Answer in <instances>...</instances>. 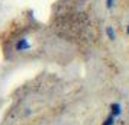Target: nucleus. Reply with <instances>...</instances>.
<instances>
[{
    "mask_svg": "<svg viewBox=\"0 0 129 125\" xmlns=\"http://www.w3.org/2000/svg\"><path fill=\"white\" fill-rule=\"evenodd\" d=\"M110 109H112V115H113L115 118L120 116V113H122V106H120L119 103H113L110 106Z\"/></svg>",
    "mask_w": 129,
    "mask_h": 125,
    "instance_id": "1",
    "label": "nucleus"
},
{
    "mask_svg": "<svg viewBox=\"0 0 129 125\" xmlns=\"http://www.w3.org/2000/svg\"><path fill=\"white\" fill-rule=\"evenodd\" d=\"M106 34H107V36H109V39H110V41H115V38H116V36H115L113 28H110V26H109V28L106 29Z\"/></svg>",
    "mask_w": 129,
    "mask_h": 125,
    "instance_id": "2",
    "label": "nucleus"
},
{
    "mask_svg": "<svg viewBox=\"0 0 129 125\" xmlns=\"http://www.w3.org/2000/svg\"><path fill=\"white\" fill-rule=\"evenodd\" d=\"M115 119H116V118H115V116H113V115L110 113V115H109V116L106 118V121H105V122H103L102 125H113V122H115Z\"/></svg>",
    "mask_w": 129,
    "mask_h": 125,
    "instance_id": "3",
    "label": "nucleus"
},
{
    "mask_svg": "<svg viewBox=\"0 0 129 125\" xmlns=\"http://www.w3.org/2000/svg\"><path fill=\"white\" fill-rule=\"evenodd\" d=\"M28 47H29V44H28L26 41H22V42H20V44L18 45L19 49H23V48H28Z\"/></svg>",
    "mask_w": 129,
    "mask_h": 125,
    "instance_id": "4",
    "label": "nucleus"
},
{
    "mask_svg": "<svg viewBox=\"0 0 129 125\" xmlns=\"http://www.w3.org/2000/svg\"><path fill=\"white\" fill-rule=\"evenodd\" d=\"M113 2H115V0H106V6H107V9H110V7L113 6Z\"/></svg>",
    "mask_w": 129,
    "mask_h": 125,
    "instance_id": "5",
    "label": "nucleus"
},
{
    "mask_svg": "<svg viewBox=\"0 0 129 125\" xmlns=\"http://www.w3.org/2000/svg\"><path fill=\"white\" fill-rule=\"evenodd\" d=\"M126 32H128V34H129V26H128V28H126Z\"/></svg>",
    "mask_w": 129,
    "mask_h": 125,
    "instance_id": "6",
    "label": "nucleus"
}]
</instances>
